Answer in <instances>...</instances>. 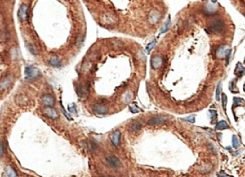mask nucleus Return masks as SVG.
<instances>
[{"label":"nucleus","instance_id":"f257e3e1","mask_svg":"<svg viewBox=\"0 0 245 177\" xmlns=\"http://www.w3.org/2000/svg\"><path fill=\"white\" fill-rule=\"evenodd\" d=\"M15 77L13 74H7L0 79V92H5L13 85Z\"/></svg>","mask_w":245,"mask_h":177},{"label":"nucleus","instance_id":"f03ea898","mask_svg":"<svg viewBox=\"0 0 245 177\" xmlns=\"http://www.w3.org/2000/svg\"><path fill=\"white\" fill-rule=\"evenodd\" d=\"M40 76H41V73L37 67H35V66H32V65L26 66V68H25V79L27 81H29V82L35 81L38 78H39Z\"/></svg>","mask_w":245,"mask_h":177},{"label":"nucleus","instance_id":"7ed1b4c3","mask_svg":"<svg viewBox=\"0 0 245 177\" xmlns=\"http://www.w3.org/2000/svg\"><path fill=\"white\" fill-rule=\"evenodd\" d=\"M169 121V118L166 117L164 115H154L152 117H150L147 124L149 126H160V125H164L166 124L167 122Z\"/></svg>","mask_w":245,"mask_h":177},{"label":"nucleus","instance_id":"20e7f679","mask_svg":"<svg viewBox=\"0 0 245 177\" xmlns=\"http://www.w3.org/2000/svg\"><path fill=\"white\" fill-rule=\"evenodd\" d=\"M92 112L97 116H104L109 112V107L105 104H95L92 106Z\"/></svg>","mask_w":245,"mask_h":177},{"label":"nucleus","instance_id":"39448f33","mask_svg":"<svg viewBox=\"0 0 245 177\" xmlns=\"http://www.w3.org/2000/svg\"><path fill=\"white\" fill-rule=\"evenodd\" d=\"M105 163L108 167H110L111 169H120L122 167V162L120 161V159L115 156V155H108L105 158Z\"/></svg>","mask_w":245,"mask_h":177},{"label":"nucleus","instance_id":"423d86ee","mask_svg":"<svg viewBox=\"0 0 245 177\" xmlns=\"http://www.w3.org/2000/svg\"><path fill=\"white\" fill-rule=\"evenodd\" d=\"M208 29L214 33H218L221 32L224 29V23L221 19H216L210 22V24L208 25Z\"/></svg>","mask_w":245,"mask_h":177},{"label":"nucleus","instance_id":"0eeeda50","mask_svg":"<svg viewBox=\"0 0 245 177\" xmlns=\"http://www.w3.org/2000/svg\"><path fill=\"white\" fill-rule=\"evenodd\" d=\"M41 103L44 107H54L56 104V100L53 95L45 93L41 96Z\"/></svg>","mask_w":245,"mask_h":177},{"label":"nucleus","instance_id":"6e6552de","mask_svg":"<svg viewBox=\"0 0 245 177\" xmlns=\"http://www.w3.org/2000/svg\"><path fill=\"white\" fill-rule=\"evenodd\" d=\"M43 114L51 120H58L60 117L59 112L54 107H44L42 110Z\"/></svg>","mask_w":245,"mask_h":177},{"label":"nucleus","instance_id":"1a4fd4ad","mask_svg":"<svg viewBox=\"0 0 245 177\" xmlns=\"http://www.w3.org/2000/svg\"><path fill=\"white\" fill-rule=\"evenodd\" d=\"M117 16L112 13H105L102 16V22L105 25H113L117 22Z\"/></svg>","mask_w":245,"mask_h":177},{"label":"nucleus","instance_id":"9d476101","mask_svg":"<svg viewBox=\"0 0 245 177\" xmlns=\"http://www.w3.org/2000/svg\"><path fill=\"white\" fill-rule=\"evenodd\" d=\"M77 94L80 98L85 99L89 95V86L87 84H80L77 87Z\"/></svg>","mask_w":245,"mask_h":177},{"label":"nucleus","instance_id":"9b49d317","mask_svg":"<svg viewBox=\"0 0 245 177\" xmlns=\"http://www.w3.org/2000/svg\"><path fill=\"white\" fill-rule=\"evenodd\" d=\"M28 12H29V7L27 4H22L18 10V17L21 22H24L28 18Z\"/></svg>","mask_w":245,"mask_h":177},{"label":"nucleus","instance_id":"f8f14e48","mask_svg":"<svg viewBox=\"0 0 245 177\" xmlns=\"http://www.w3.org/2000/svg\"><path fill=\"white\" fill-rule=\"evenodd\" d=\"M161 18V13L157 10H152L149 15V22L150 24H156Z\"/></svg>","mask_w":245,"mask_h":177},{"label":"nucleus","instance_id":"ddd939ff","mask_svg":"<svg viewBox=\"0 0 245 177\" xmlns=\"http://www.w3.org/2000/svg\"><path fill=\"white\" fill-rule=\"evenodd\" d=\"M150 64H151V67L153 69L160 68L163 64V58L160 56V55H154V56L151 58Z\"/></svg>","mask_w":245,"mask_h":177},{"label":"nucleus","instance_id":"4468645a","mask_svg":"<svg viewBox=\"0 0 245 177\" xmlns=\"http://www.w3.org/2000/svg\"><path fill=\"white\" fill-rule=\"evenodd\" d=\"M143 127V125L141 122L139 121H132L131 123L128 125V130L131 133H137L138 131H140Z\"/></svg>","mask_w":245,"mask_h":177},{"label":"nucleus","instance_id":"2eb2a0df","mask_svg":"<svg viewBox=\"0 0 245 177\" xmlns=\"http://www.w3.org/2000/svg\"><path fill=\"white\" fill-rule=\"evenodd\" d=\"M121 132L120 130H115L112 134L110 136V140H111V143H112V145L114 147H119L121 145Z\"/></svg>","mask_w":245,"mask_h":177},{"label":"nucleus","instance_id":"dca6fc26","mask_svg":"<svg viewBox=\"0 0 245 177\" xmlns=\"http://www.w3.org/2000/svg\"><path fill=\"white\" fill-rule=\"evenodd\" d=\"M231 51V49H228L227 46L225 45H221L219 46L216 51V56L217 58H226V56L228 55V53Z\"/></svg>","mask_w":245,"mask_h":177},{"label":"nucleus","instance_id":"f3484780","mask_svg":"<svg viewBox=\"0 0 245 177\" xmlns=\"http://www.w3.org/2000/svg\"><path fill=\"white\" fill-rule=\"evenodd\" d=\"M15 102L18 105L24 106L28 104V97L24 94H17L15 98Z\"/></svg>","mask_w":245,"mask_h":177},{"label":"nucleus","instance_id":"a211bd4d","mask_svg":"<svg viewBox=\"0 0 245 177\" xmlns=\"http://www.w3.org/2000/svg\"><path fill=\"white\" fill-rule=\"evenodd\" d=\"M132 99H133V93L130 90H127L121 96V102H122V104H127L132 101Z\"/></svg>","mask_w":245,"mask_h":177},{"label":"nucleus","instance_id":"6ab92c4d","mask_svg":"<svg viewBox=\"0 0 245 177\" xmlns=\"http://www.w3.org/2000/svg\"><path fill=\"white\" fill-rule=\"evenodd\" d=\"M84 144H85V146H86V149H87L88 151H90V152H95V151H97L98 148H99L98 145H97V144H96L95 142H93V141L86 140Z\"/></svg>","mask_w":245,"mask_h":177},{"label":"nucleus","instance_id":"aec40b11","mask_svg":"<svg viewBox=\"0 0 245 177\" xmlns=\"http://www.w3.org/2000/svg\"><path fill=\"white\" fill-rule=\"evenodd\" d=\"M49 64L52 65L53 67H60L62 62H61V60L58 56H52L49 59Z\"/></svg>","mask_w":245,"mask_h":177},{"label":"nucleus","instance_id":"412c9836","mask_svg":"<svg viewBox=\"0 0 245 177\" xmlns=\"http://www.w3.org/2000/svg\"><path fill=\"white\" fill-rule=\"evenodd\" d=\"M216 9H217V6H216L215 3H213V4L207 3V4L205 5V13H206L207 15H214L215 12L216 11Z\"/></svg>","mask_w":245,"mask_h":177},{"label":"nucleus","instance_id":"4be33fe9","mask_svg":"<svg viewBox=\"0 0 245 177\" xmlns=\"http://www.w3.org/2000/svg\"><path fill=\"white\" fill-rule=\"evenodd\" d=\"M10 57L12 60H17L20 59V53L16 47H13L10 50Z\"/></svg>","mask_w":245,"mask_h":177},{"label":"nucleus","instance_id":"5701e85b","mask_svg":"<svg viewBox=\"0 0 245 177\" xmlns=\"http://www.w3.org/2000/svg\"><path fill=\"white\" fill-rule=\"evenodd\" d=\"M92 65H93V62H92V60H88V59H87V60H84V62L82 63V72H84V73L88 72L89 70L91 69Z\"/></svg>","mask_w":245,"mask_h":177},{"label":"nucleus","instance_id":"b1692460","mask_svg":"<svg viewBox=\"0 0 245 177\" xmlns=\"http://www.w3.org/2000/svg\"><path fill=\"white\" fill-rule=\"evenodd\" d=\"M236 75L238 77H241L243 75H245V67L244 66H242V64L240 62H238L237 64V67H236V71H235Z\"/></svg>","mask_w":245,"mask_h":177},{"label":"nucleus","instance_id":"393cba45","mask_svg":"<svg viewBox=\"0 0 245 177\" xmlns=\"http://www.w3.org/2000/svg\"><path fill=\"white\" fill-rule=\"evenodd\" d=\"M213 169V166L211 164H205V165H202L201 167L199 168V171L201 172L202 174H205V173H208L212 170Z\"/></svg>","mask_w":245,"mask_h":177},{"label":"nucleus","instance_id":"a878e982","mask_svg":"<svg viewBox=\"0 0 245 177\" xmlns=\"http://www.w3.org/2000/svg\"><path fill=\"white\" fill-rule=\"evenodd\" d=\"M5 173L8 177H17V173L16 172V170L10 166H7L5 168Z\"/></svg>","mask_w":245,"mask_h":177},{"label":"nucleus","instance_id":"bb28decb","mask_svg":"<svg viewBox=\"0 0 245 177\" xmlns=\"http://www.w3.org/2000/svg\"><path fill=\"white\" fill-rule=\"evenodd\" d=\"M229 128V125L226 123V122L223 120V121H219L218 123L216 124V130H222V129H227Z\"/></svg>","mask_w":245,"mask_h":177},{"label":"nucleus","instance_id":"cd10ccee","mask_svg":"<svg viewBox=\"0 0 245 177\" xmlns=\"http://www.w3.org/2000/svg\"><path fill=\"white\" fill-rule=\"evenodd\" d=\"M245 104V101L243 99H240V98H234V106L233 107H236V106H242Z\"/></svg>","mask_w":245,"mask_h":177},{"label":"nucleus","instance_id":"c85d7f7f","mask_svg":"<svg viewBox=\"0 0 245 177\" xmlns=\"http://www.w3.org/2000/svg\"><path fill=\"white\" fill-rule=\"evenodd\" d=\"M232 142H233V147L235 148H238L240 146V140H239V138L237 135H233Z\"/></svg>","mask_w":245,"mask_h":177},{"label":"nucleus","instance_id":"c756f323","mask_svg":"<svg viewBox=\"0 0 245 177\" xmlns=\"http://www.w3.org/2000/svg\"><path fill=\"white\" fill-rule=\"evenodd\" d=\"M26 47L28 48V50L30 51V53L32 54V55H38V49L36 48V46L35 45H33L32 43H27L26 44Z\"/></svg>","mask_w":245,"mask_h":177},{"label":"nucleus","instance_id":"7c9ffc66","mask_svg":"<svg viewBox=\"0 0 245 177\" xmlns=\"http://www.w3.org/2000/svg\"><path fill=\"white\" fill-rule=\"evenodd\" d=\"M221 88H222V82H219L217 86H216V100L219 101L220 100V92H221Z\"/></svg>","mask_w":245,"mask_h":177},{"label":"nucleus","instance_id":"2f4dec72","mask_svg":"<svg viewBox=\"0 0 245 177\" xmlns=\"http://www.w3.org/2000/svg\"><path fill=\"white\" fill-rule=\"evenodd\" d=\"M210 115L212 119V124H215L217 120V113L216 110H210Z\"/></svg>","mask_w":245,"mask_h":177},{"label":"nucleus","instance_id":"473e14b6","mask_svg":"<svg viewBox=\"0 0 245 177\" xmlns=\"http://www.w3.org/2000/svg\"><path fill=\"white\" fill-rule=\"evenodd\" d=\"M207 148L210 149L211 152H213L214 154H216L217 153V148H216V147L214 145L213 143H209L208 145H207Z\"/></svg>","mask_w":245,"mask_h":177},{"label":"nucleus","instance_id":"72a5a7b5","mask_svg":"<svg viewBox=\"0 0 245 177\" xmlns=\"http://www.w3.org/2000/svg\"><path fill=\"white\" fill-rule=\"evenodd\" d=\"M5 152H6V146H5V144H4V142L0 141V157L4 156Z\"/></svg>","mask_w":245,"mask_h":177},{"label":"nucleus","instance_id":"f704fd0d","mask_svg":"<svg viewBox=\"0 0 245 177\" xmlns=\"http://www.w3.org/2000/svg\"><path fill=\"white\" fill-rule=\"evenodd\" d=\"M83 41H84V37L82 36V35L79 36V37H78V38H77V40H76V45H77L78 47H81V46L82 45Z\"/></svg>","mask_w":245,"mask_h":177},{"label":"nucleus","instance_id":"c9c22d12","mask_svg":"<svg viewBox=\"0 0 245 177\" xmlns=\"http://www.w3.org/2000/svg\"><path fill=\"white\" fill-rule=\"evenodd\" d=\"M222 106H223L224 111H226V107H227V96L226 94L222 93Z\"/></svg>","mask_w":245,"mask_h":177},{"label":"nucleus","instance_id":"e433bc0d","mask_svg":"<svg viewBox=\"0 0 245 177\" xmlns=\"http://www.w3.org/2000/svg\"><path fill=\"white\" fill-rule=\"evenodd\" d=\"M170 24H171V19H170V17H169L168 19H167V21H166V23H165V25H164V27H163L161 33H165V32L168 31V30H169V27H170Z\"/></svg>","mask_w":245,"mask_h":177},{"label":"nucleus","instance_id":"4c0bfd02","mask_svg":"<svg viewBox=\"0 0 245 177\" xmlns=\"http://www.w3.org/2000/svg\"><path fill=\"white\" fill-rule=\"evenodd\" d=\"M155 44H156V40H152V41L149 44V45L147 46V52H148V53H149V52L154 48Z\"/></svg>","mask_w":245,"mask_h":177},{"label":"nucleus","instance_id":"58836bf2","mask_svg":"<svg viewBox=\"0 0 245 177\" xmlns=\"http://www.w3.org/2000/svg\"><path fill=\"white\" fill-rule=\"evenodd\" d=\"M129 110H130V111H131L132 113H139V112H141V109L138 108L136 105H134V106H133V105H130V106H129Z\"/></svg>","mask_w":245,"mask_h":177},{"label":"nucleus","instance_id":"ea45409f","mask_svg":"<svg viewBox=\"0 0 245 177\" xmlns=\"http://www.w3.org/2000/svg\"><path fill=\"white\" fill-rule=\"evenodd\" d=\"M194 119H195V116H194V115H192V116H189V117L185 118L184 120L187 121V122H189V123H193V124H194V122H195Z\"/></svg>","mask_w":245,"mask_h":177},{"label":"nucleus","instance_id":"a19ab883","mask_svg":"<svg viewBox=\"0 0 245 177\" xmlns=\"http://www.w3.org/2000/svg\"><path fill=\"white\" fill-rule=\"evenodd\" d=\"M61 110H62V112H63L64 116H65L66 118H67V119H68L69 121H71V120H72V118H71V117L69 116V114H68L67 112H66V111H65V110H64V108H63V107H61Z\"/></svg>","mask_w":245,"mask_h":177},{"label":"nucleus","instance_id":"79ce46f5","mask_svg":"<svg viewBox=\"0 0 245 177\" xmlns=\"http://www.w3.org/2000/svg\"><path fill=\"white\" fill-rule=\"evenodd\" d=\"M69 110H70V112H71V113H76V108H75L74 106H73V107H72V106H69Z\"/></svg>","mask_w":245,"mask_h":177},{"label":"nucleus","instance_id":"37998d69","mask_svg":"<svg viewBox=\"0 0 245 177\" xmlns=\"http://www.w3.org/2000/svg\"><path fill=\"white\" fill-rule=\"evenodd\" d=\"M218 177H228V176H227V175H225V174H224V172L222 171V172H219V173H218Z\"/></svg>","mask_w":245,"mask_h":177},{"label":"nucleus","instance_id":"c03bdc74","mask_svg":"<svg viewBox=\"0 0 245 177\" xmlns=\"http://www.w3.org/2000/svg\"><path fill=\"white\" fill-rule=\"evenodd\" d=\"M211 1H212V3H215V4L216 3V0H211Z\"/></svg>","mask_w":245,"mask_h":177},{"label":"nucleus","instance_id":"a18cd8bd","mask_svg":"<svg viewBox=\"0 0 245 177\" xmlns=\"http://www.w3.org/2000/svg\"><path fill=\"white\" fill-rule=\"evenodd\" d=\"M103 177H113V176H103Z\"/></svg>","mask_w":245,"mask_h":177},{"label":"nucleus","instance_id":"49530a36","mask_svg":"<svg viewBox=\"0 0 245 177\" xmlns=\"http://www.w3.org/2000/svg\"><path fill=\"white\" fill-rule=\"evenodd\" d=\"M244 91H245V84H244Z\"/></svg>","mask_w":245,"mask_h":177}]
</instances>
